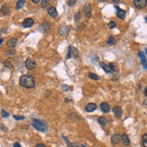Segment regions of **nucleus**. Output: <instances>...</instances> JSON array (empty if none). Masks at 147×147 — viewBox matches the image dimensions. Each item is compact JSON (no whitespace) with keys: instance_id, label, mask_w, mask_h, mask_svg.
<instances>
[{"instance_id":"f257e3e1","label":"nucleus","mask_w":147,"mask_h":147,"mask_svg":"<svg viewBox=\"0 0 147 147\" xmlns=\"http://www.w3.org/2000/svg\"><path fill=\"white\" fill-rule=\"evenodd\" d=\"M19 83H20V85L22 86L23 88H33L35 86L34 78H33V76L30 75V74H25V75L21 76Z\"/></svg>"},{"instance_id":"f03ea898","label":"nucleus","mask_w":147,"mask_h":147,"mask_svg":"<svg viewBox=\"0 0 147 147\" xmlns=\"http://www.w3.org/2000/svg\"><path fill=\"white\" fill-rule=\"evenodd\" d=\"M31 124L34 128L40 131V132H46L48 130V125L46 123L43 122V120H39V119H33Z\"/></svg>"},{"instance_id":"7ed1b4c3","label":"nucleus","mask_w":147,"mask_h":147,"mask_svg":"<svg viewBox=\"0 0 147 147\" xmlns=\"http://www.w3.org/2000/svg\"><path fill=\"white\" fill-rule=\"evenodd\" d=\"M100 67L102 68L104 70L105 72H107V73H110V72H115V71H116V68L115 66L113 63H110V64H106V63L104 62H100Z\"/></svg>"},{"instance_id":"20e7f679","label":"nucleus","mask_w":147,"mask_h":147,"mask_svg":"<svg viewBox=\"0 0 147 147\" xmlns=\"http://www.w3.org/2000/svg\"><path fill=\"white\" fill-rule=\"evenodd\" d=\"M134 5L137 9H143L146 6L147 1L146 0H135L134 1Z\"/></svg>"},{"instance_id":"39448f33","label":"nucleus","mask_w":147,"mask_h":147,"mask_svg":"<svg viewBox=\"0 0 147 147\" xmlns=\"http://www.w3.org/2000/svg\"><path fill=\"white\" fill-rule=\"evenodd\" d=\"M25 67L27 70H33L35 67H36V63H35V61H33V60L31 59H27L25 61Z\"/></svg>"},{"instance_id":"423d86ee","label":"nucleus","mask_w":147,"mask_h":147,"mask_svg":"<svg viewBox=\"0 0 147 147\" xmlns=\"http://www.w3.org/2000/svg\"><path fill=\"white\" fill-rule=\"evenodd\" d=\"M70 31V27L68 25H61V27H60L59 29V33L61 34V35H62V36H65V35H67L68 33H69V32Z\"/></svg>"},{"instance_id":"0eeeda50","label":"nucleus","mask_w":147,"mask_h":147,"mask_svg":"<svg viewBox=\"0 0 147 147\" xmlns=\"http://www.w3.org/2000/svg\"><path fill=\"white\" fill-rule=\"evenodd\" d=\"M115 8L116 9V16H117L118 18L120 19H124L125 17V15H126V12L125 11V10H123V9H121V8H119L117 6H115Z\"/></svg>"},{"instance_id":"6e6552de","label":"nucleus","mask_w":147,"mask_h":147,"mask_svg":"<svg viewBox=\"0 0 147 147\" xmlns=\"http://www.w3.org/2000/svg\"><path fill=\"white\" fill-rule=\"evenodd\" d=\"M34 24V21H33V18H26L24 19V21L22 23L23 27L24 28H29V27H32L33 24Z\"/></svg>"},{"instance_id":"1a4fd4ad","label":"nucleus","mask_w":147,"mask_h":147,"mask_svg":"<svg viewBox=\"0 0 147 147\" xmlns=\"http://www.w3.org/2000/svg\"><path fill=\"white\" fill-rule=\"evenodd\" d=\"M47 12H48V15H50V16H52V17H53V18H55V17L58 16V12L56 10V8L53 7V6L48 7Z\"/></svg>"},{"instance_id":"9d476101","label":"nucleus","mask_w":147,"mask_h":147,"mask_svg":"<svg viewBox=\"0 0 147 147\" xmlns=\"http://www.w3.org/2000/svg\"><path fill=\"white\" fill-rule=\"evenodd\" d=\"M83 12H84V15L87 16V17H90L92 15V10H91V6H89L88 4H87L84 7H83Z\"/></svg>"},{"instance_id":"9b49d317","label":"nucleus","mask_w":147,"mask_h":147,"mask_svg":"<svg viewBox=\"0 0 147 147\" xmlns=\"http://www.w3.org/2000/svg\"><path fill=\"white\" fill-rule=\"evenodd\" d=\"M121 141L123 144L125 146H129L130 145V139H129L128 135L126 134H123L121 135Z\"/></svg>"},{"instance_id":"f8f14e48","label":"nucleus","mask_w":147,"mask_h":147,"mask_svg":"<svg viewBox=\"0 0 147 147\" xmlns=\"http://www.w3.org/2000/svg\"><path fill=\"white\" fill-rule=\"evenodd\" d=\"M100 109L101 111L103 112V113H108L109 111H110V107H109V105L106 102H103V103L100 104Z\"/></svg>"},{"instance_id":"ddd939ff","label":"nucleus","mask_w":147,"mask_h":147,"mask_svg":"<svg viewBox=\"0 0 147 147\" xmlns=\"http://www.w3.org/2000/svg\"><path fill=\"white\" fill-rule=\"evenodd\" d=\"M97 109V105L95 103H88L86 107H85V110L87 112H93Z\"/></svg>"},{"instance_id":"4468645a","label":"nucleus","mask_w":147,"mask_h":147,"mask_svg":"<svg viewBox=\"0 0 147 147\" xmlns=\"http://www.w3.org/2000/svg\"><path fill=\"white\" fill-rule=\"evenodd\" d=\"M120 140H121L120 135L119 134H115L114 135L112 136V138H111V143H113V144H117L120 142Z\"/></svg>"},{"instance_id":"2eb2a0df","label":"nucleus","mask_w":147,"mask_h":147,"mask_svg":"<svg viewBox=\"0 0 147 147\" xmlns=\"http://www.w3.org/2000/svg\"><path fill=\"white\" fill-rule=\"evenodd\" d=\"M113 113L116 118H120L122 116V109L119 107H115L113 108Z\"/></svg>"},{"instance_id":"dca6fc26","label":"nucleus","mask_w":147,"mask_h":147,"mask_svg":"<svg viewBox=\"0 0 147 147\" xmlns=\"http://www.w3.org/2000/svg\"><path fill=\"white\" fill-rule=\"evenodd\" d=\"M16 44H17V39L15 38V37H13V38H11V39H9V40L7 41V46L8 47H10L11 49L15 47Z\"/></svg>"},{"instance_id":"f3484780","label":"nucleus","mask_w":147,"mask_h":147,"mask_svg":"<svg viewBox=\"0 0 147 147\" xmlns=\"http://www.w3.org/2000/svg\"><path fill=\"white\" fill-rule=\"evenodd\" d=\"M139 57H140V59H141V61H142V64H143V68L147 70V61H146V58H145L144 54H143V52H139Z\"/></svg>"},{"instance_id":"a211bd4d","label":"nucleus","mask_w":147,"mask_h":147,"mask_svg":"<svg viewBox=\"0 0 147 147\" xmlns=\"http://www.w3.org/2000/svg\"><path fill=\"white\" fill-rule=\"evenodd\" d=\"M1 13H2V15H9V13H10V8L8 6V5L5 4L2 6V7H1Z\"/></svg>"},{"instance_id":"6ab92c4d","label":"nucleus","mask_w":147,"mask_h":147,"mask_svg":"<svg viewBox=\"0 0 147 147\" xmlns=\"http://www.w3.org/2000/svg\"><path fill=\"white\" fill-rule=\"evenodd\" d=\"M50 24L48 22H44L43 23L40 25V30H43V32H47L48 30L50 29Z\"/></svg>"},{"instance_id":"aec40b11","label":"nucleus","mask_w":147,"mask_h":147,"mask_svg":"<svg viewBox=\"0 0 147 147\" xmlns=\"http://www.w3.org/2000/svg\"><path fill=\"white\" fill-rule=\"evenodd\" d=\"M98 122L102 126H104V125H106L107 124V120L105 117H103V116H99V117L98 118Z\"/></svg>"},{"instance_id":"412c9836","label":"nucleus","mask_w":147,"mask_h":147,"mask_svg":"<svg viewBox=\"0 0 147 147\" xmlns=\"http://www.w3.org/2000/svg\"><path fill=\"white\" fill-rule=\"evenodd\" d=\"M25 4V1H24V0H20V1H17V3H16V6L15 8L18 10V9H21V8L24 6V5Z\"/></svg>"},{"instance_id":"4be33fe9","label":"nucleus","mask_w":147,"mask_h":147,"mask_svg":"<svg viewBox=\"0 0 147 147\" xmlns=\"http://www.w3.org/2000/svg\"><path fill=\"white\" fill-rule=\"evenodd\" d=\"M142 145L143 147H147V134H144L142 137Z\"/></svg>"},{"instance_id":"5701e85b","label":"nucleus","mask_w":147,"mask_h":147,"mask_svg":"<svg viewBox=\"0 0 147 147\" xmlns=\"http://www.w3.org/2000/svg\"><path fill=\"white\" fill-rule=\"evenodd\" d=\"M72 49H73V47L71 45H70L69 48H68V53H67L66 59H70L71 58V56H72Z\"/></svg>"},{"instance_id":"b1692460","label":"nucleus","mask_w":147,"mask_h":147,"mask_svg":"<svg viewBox=\"0 0 147 147\" xmlns=\"http://www.w3.org/2000/svg\"><path fill=\"white\" fill-rule=\"evenodd\" d=\"M50 4V1L49 0H43L42 2H41V6H42V7L45 9V8H48V6Z\"/></svg>"},{"instance_id":"393cba45","label":"nucleus","mask_w":147,"mask_h":147,"mask_svg":"<svg viewBox=\"0 0 147 147\" xmlns=\"http://www.w3.org/2000/svg\"><path fill=\"white\" fill-rule=\"evenodd\" d=\"M107 43L108 44V45H113V44L116 43V39H115V37L111 35V36L108 38V40H107Z\"/></svg>"},{"instance_id":"a878e982","label":"nucleus","mask_w":147,"mask_h":147,"mask_svg":"<svg viewBox=\"0 0 147 147\" xmlns=\"http://www.w3.org/2000/svg\"><path fill=\"white\" fill-rule=\"evenodd\" d=\"M88 77L90 78L91 80H99V79H100L98 75H96V74H94V73H88Z\"/></svg>"},{"instance_id":"bb28decb","label":"nucleus","mask_w":147,"mask_h":147,"mask_svg":"<svg viewBox=\"0 0 147 147\" xmlns=\"http://www.w3.org/2000/svg\"><path fill=\"white\" fill-rule=\"evenodd\" d=\"M81 18V14L80 12H78L76 15H74V20L76 21V22H79L80 21V19Z\"/></svg>"},{"instance_id":"cd10ccee","label":"nucleus","mask_w":147,"mask_h":147,"mask_svg":"<svg viewBox=\"0 0 147 147\" xmlns=\"http://www.w3.org/2000/svg\"><path fill=\"white\" fill-rule=\"evenodd\" d=\"M61 88V89H62L63 91H69V90H70V88L66 84H62Z\"/></svg>"},{"instance_id":"c85d7f7f","label":"nucleus","mask_w":147,"mask_h":147,"mask_svg":"<svg viewBox=\"0 0 147 147\" xmlns=\"http://www.w3.org/2000/svg\"><path fill=\"white\" fill-rule=\"evenodd\" d=\"M4 65L6 68H8V69H12L13 68V65H12V63L10 62V61H6L4 62Z\"/></svg>"},{"instance_id":"c756f323","label":"nucleus","mask_w":147,"mask_h":147,"mask_svg":"<svg viewBox=\"0 0 147 147\" xmlns=\"http://www.w3.org/2000/svg\"><path fill=\"white\" fill-rule=\"evenodd\" d=\"M14 118H15V120L21 121V120H24V116H16V115H15V116H14Z\"/></svg>"},{"instance_id":"7c9ffc66","label":"nucleus","mask_w":147,"mask_h":147,"mask_svg":"<svg viewBox=\"0 0 147 147\" xmlns=\"http://www.w3.org/2000/svg\"><path fill=\"white\" fill-rule=\"evenodd\" d=\"M108 26H109L110 29H113V28H115V27L116 26V23L114 22V21H111V22L108 24Z\"/></svg>"},{"instance_id":"2f4dec72","label":"nucleus","mask_w":147,"mask_h":147,"mask_svg":"<svg viewBox=\"0 0 147 147\" xmlns=\"http://www.w3.org/2000/svg\"><path fill=\"white\" fill-rule=\"evenodd\" d=\"M72 55H73L75 58H77L78 55H79V52H78V50L76 48H73V49H72Z\"/></svg>"},{"instance_id":"473e14b6","label":"nucleus","mask_w":147,"mask_h":147,"mask_svg":"<svg viewBox=\"0 0 147 147\" xmlns=\"http://www.w3.org/2000/svg\"><path fill=\"white\" fill-rule=\"evenodd\" d=\"M1 115H2L3 117H8V116H9V114H8L6 111H5V110L1 111Z\"/></svg>"},{"instance_id":"72a5a7b5","label":"nucleus","mask_w":147,"mask_h":147,"mask_svg":"<svg viewBox=\"0 0 147 147\" xmlns=\"http://www.w3.org/2000/svg\"><path fill=\"white\" fill-rule=\"evenodd\" d=\"M61 137H62V139H64V140H65V142H66L67 145H68V146L70 147V144H71V143H70V141L68 140V138H67L66 136H64V135H61Z\"/></svg>"},{"instance_id":"f704fd0d","label":"nucleus","mask_w":147,"mask_h":147,"mask_svg":"<svg viewBox=\"0 0 147 147\" xmlns=\"http://www.w3.org/2000/svg\"><path fill=\"white\" fill-rule=\"evenodd\" d=\"M15 50H9V51H7V52H6V55H14V54H15Z\"/></svg>"},{"instance_id":"c9c22d12","label":"nucleus","mask_w":147,"mask_h":147,"mask_svg":"<svg viewBox=\"0 0 147 147\" xmlns=\"http://www.w3.org/2000/svg\"><path fill=\"white\" fill-rule=\"evenodd\" d=\"M75 4H76V1H75V0L68 1V6H74Z\"/></svg>"},{"instance_id":"e433bc0d","label":"nucleus","mask_w":147,"mask_h":147,"mask_svg":"<svg viewBox=\"0 0 147 147\" xmlns=\"http://www.w3.org/2000/svg\"><path fill=\"white\" fill-rule=\"evenodd\" d=\"M70 147H80V145L79 143H71V144H70Z\"/></svg>"},{"instance_id":"4c0bfd02","label":"nucleus","mask_w":147,"mask_h":147,"mask_svg":"<svg viewBox=\"0 0 147 147\" xmlns=\"http://www.w3.org/2000/svg\"><path fill=\"white\" fill-rule=\"evenodd\" d=\"M35 147H47V146L45 144H43V143H37Z\"/></svg>"},{"instance_id":"58836bf2","label":"nucleus","mask_w":147,"mask_h":147,"mask_svg":"<svg viewBox=\"0 0 147 147\" xmlns=\"http://www.w3.org/2000/svg\"><path fill=\"white\" fill-rule=\"evenodd\" d=\"M14 147H21V145H20L19 143H14Z\"/></svg>"},{"instance_id":"ea45409f","label":"nucleus","mask_w":147,"mask_h":147,"mask_svg":"<svg viewBox=\"0 0 147 147\" xmlns=\"http://www.w3.org/2000/svg\"><path fill=\"white\" fill-rule=\"evenodd\" d=\"M143 94H144L145 97H147V87H145V88H144V90H143Z\"/></svg>"},{"instance_id":"a19ab883","label":"nucleus","mask_w":147,"mask_h":147,"mask_svg":"<svg viewBox=\"0 0 147 147\" xmlns=\"http://www.w3.org/2000/svg\"><path fill=\"white\" fill-rule=\"evenodd\" d=\"M32 2H33V4H38V3H40V1H39V0H33Z\"/></svg>"},{"instance_id":"79ce46f5","label":"nucleus","mask_w":147,"mask_h":147,"mask_svg":"<svg viewBox=\"0 0 147 147\" xmlns=\"http://www.w3.org/2000/svg\"><path fill=\"white\" fill-rule=\"evenodd\" d=\"M22 128L23 129H28V125H23Z\"/></svg>"},{"instance_id":"37998d69","label":"nucleus","mask_w":147,"mask_h":147,"mask_svg":"<svg viewBox=\"0 0 147 147\" xmlns=\"http://www.w3.org/2000/svg\"><path fill=\"white\" fill-rule=\"evenodd\" d=\"M113 2H114V3H116V4H118V3H120V1H118V0H114Z\"/></svg>"},{"instance_id":"c03bdc74","label":"nucleus","mask_w":147,"mask_h":147,"mask_svg":"<svg viewBox=\"0 0 147 147\" xmlns=\"http://www.w3.org/2000/svg\"><path fill=\"white\" fill-rule=\"evenodd\" d=\"M1 32H2V33H6V29H2L1 30Z\"/></svg>"},{"instance_id":"a18cd8bd","label":"nucleus","mask_w":147,"mask_h":147,"mask_svg":"<svg viewBox=\"0 0 147 147\" xmlns=\"http://www.w3.org/2000/svg\"><path fill=\"white\" fill-rule=\"evenodd\" d=\"M3 41H4V40H3V39H2V38H1V39H0V44H1V43H3Z\"/></svg>"},{"instance_id":"49530a36","label":"nucleus","mask_w":147,"mask_h":147,"mask_svg":"<svg viewBox=\"0 0 147 147\" xmlns=\"http://www.w3.org/2000/svg\"><path fill=\"white\" fill-rule=\"evenodd\" d=\"M145 53H146V55H147V48H145Z\"/></svg>"},{"instance_id":"de8ad7c7","label":"nucleus","mask_w":147,"mask_h":147,"mask_svg":"<svg viewBox=\"0 0 147 147\" xmlns=\"http://www.w3.org/2000/svg\"><path fill=\"white\" fill-rule=\"evenodd\" d=\"M145 22L147 23V16H146V17H145Z\"/></svg>"},{"instance_id":"09e8293b","label":"nucleus","mask_w":147,"mask_h":147,"mask_svg":"<svg viewBox=\"0 0 147 147\" xmlns=\"http://www.w3.org/2000/svg\"><path fill=\"white\" fill-rule=\"evenodd\" d=\"M82 147H87V146H85V145H82Z\"/></svg>"}]
</instances>
